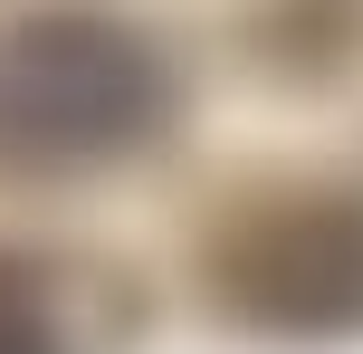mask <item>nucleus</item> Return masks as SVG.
<instances>
[{
    "label": "nucleus",
    "instance_id": "1",
    "mask_svg": "<svg viewBox=\"0 0 363 354\" xmlns=\"http://www.w3.org/2000/svg\"><path fill=\"white\" fill-rule=\"evenodd\" d=\"M172 115V67L115 10H29L0 29V163L86 172L153 144Z\"/></svg>",
    "mask_w": 363,
    "mask_h": 354
},
{
    "label": "nucleus",
    "instance_id": "2",
    "mask_svg": "<svg viewBox=\"0 0 363 354\" xmlns=\"http://www.w3.org/2000/svg\"><path fill=\"white\" fill-rule=\"evenodd\" d=\"M211 297L268 336H345L363 326V201L354 192H277L220 230Z\"/></svg>",
    "mask_w": 363,
    "mask_h": 354
},
{
    "label": "nucleus",
    "instance_id": "3",
    "mask_svg": "<svg viewBox=\"0 0 363 354\" xmlns=\"http://www.w3.org/2000/svg\"><path fill=\"white\" fill-rule=\"evenodd\" d=\"M0 354H57L48 287H38V268H19L10 249H0Z\"/></svg>",
    "mask_w": 363,
    "mask_h": 354
}]
</instances>
